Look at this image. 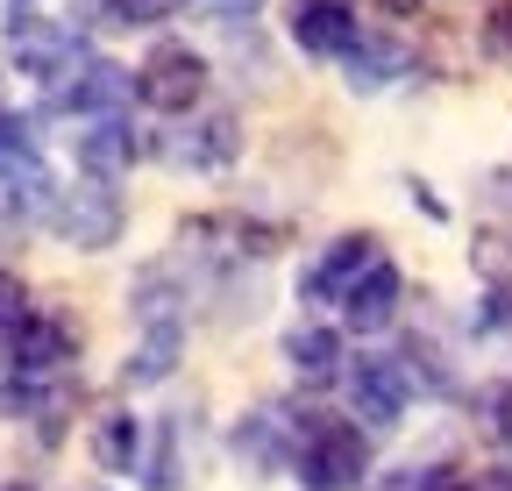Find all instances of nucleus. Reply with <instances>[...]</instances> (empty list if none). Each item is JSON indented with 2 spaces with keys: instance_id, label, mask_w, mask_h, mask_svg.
<instances>
[{
  "instance_id": "3",
  "label": "nucleus",
  "mask_w": 512,
  "mask_h": 491,
  "mask_svg": "<svg viewBox=\"0 0 512 491\" xmlns=\"http://www.w3.org/2000/svg\"><path fill=\"white\" fill-rule=\"evenodd\" d=\"M306 491H356L363 477H370V435L363 427H349V420H320L313 435L292 449V463H285Z\"/></svg>"
},
{
  "instance_id": "13",
  "label": "nucleus",
  "mask_w": 512,
  "mask_h": 491,
  "mask_svg": "<svg viewBox=\"0 0 512 491\" xmlns=\"http://www.w3.org/2000/svg\"><path fill=\"white\" fill-rule=\"evenodd\" d=\"M356 36H363V22H356L349 0H299V15H292V43H299L306 57H349V50H356Z\"/></svg>"
},
{
  "instance_id": "11",
  "label": "nucleus",
  "mask_w": 512,
  "mask_h": 491,
  "mask_svg": "<svg viewBox=\"0 0 512 491\" xmlns=\"http://www.w3.org/2000/svg\"><path fill=\"white\" fill-rule=\"evenodd\" d=\"M72 157H79V178H114L143 157L136 129H128V114H100V121H79V136H72Z\"/></svg>"
},
{
  "instance_id": "23",
  "label": "nucleus",
  "mask_w": 512,
  "mask_h": 491,
  "mask_svg": "<svg viewBox=\"0 0 512 491\" xmlns=\"http://www.w3.org/2000/svg\"><path fill=\"white\" fill-rule=\"evenodd\" d=\"M470 328H477V335H512V278H498V285L484 292V306L470 314Z\"/></svg>"
},
{
  "instance_id": "9",
  "label": "nucleus",
  "mask_w": 512,
  "mask_h": 491,
  "mask_svg": "<svg viewBox=\"0 0 512 491\" xmlns=\"http://www.w3.org/2000/svg\"><path fill=\"white\" fill-rule=\"evenodd\" d=\"M377 257H384V242H377V235H363V228L335 235L328 250L313 257V271H299V299H306V306H335V299H342Z\"/></svg>"
},
{
  "instance_id": "6",
  "label": "nucleus",
  "mask_w": 512,
  "mask_h": 491,
  "mask_svg": "<svg viewBox=\"0 0 512 491\" xmlns=\"http://www.w3.org/2000/svg\"><path fill=\"white\" fill-rule=\"evenodd\" d=\"M342 385H349V406L363 420V435H392L406 420V406H413V385L399 371V356H356L342 371Z\"/></svg>"
},
{
  "instance_id": "4",
  "label": "nucleus",
  "mask_w": 512,
  "mask_h": 491,
  "mask_svg": "<svg viewBox=\"0 0 512 491\" xmlns=\"http://www.w3.org/2000/svg\"><path fill=\"white\" fill-rule=\"evenodd\" d=\"M79 321L72 314H57V306H29V314L8 328V356L0 363H15V371H29V378H64L79 363Z\"/></svg>"
},
{
  "instance_id": "21",
  "label": "nucleus",
  "mask_w": 512,
  "mask_h": 491,
  "mask_svg": "<svg viewBox=\"0 0 512 491\" xmlns=\"http://www.w3.org/2000/svg\"><path fill=\"white\" fill-rule=\"evenodd\" d=\"M171 8H178V0H93L100 29H157Z\"/></svg>"
},
{
  "instance_id": "28",
  "label": "nucleus",
  "mask_w": 512,
  "mask_h": 491,
  "mask_svg": "<svg viewBox=\"0 0 512 491\" xmlns=\"http://www.w3.org/2000/svg\"><path fill=\"white\" fill-rule=\"evenodd\" d=\"M192 8H214V15H228V22H235V15H249V8H256V0H192Z\"/></svg>"
},
{
  "instance_id": "14",
  "label": "nucleus",
  "mask_w": 512,
  "mask_h": 491,
  "mask_svg": "<svg viewBox=\"0 0 512 491\" xmlns=\"http://www.w3.org/2000/svg\"><path fill=\"white\" fill-rule=\"evenodd\" d=\"M285 363H292V378L306 385V392H328V385H342V328H320V321H306V328H292L285 335Z\"/></svg>"
},
{
  "instance_id": "26",
  "label": "nucleus",
  "mask_w": 512,
  "mask_h": 491,
  "mask_svg": "<svg viewBox=\"0 0 512 491\" xmlns=\"http://www.w3.org/2000/svg\"><path fill=\"white\" fill-rule=\"evenodd\" d=\"M441 491H512V463H491V470H470V477H448Z\"/></svg>"
},
{
  "instance_id": "8",
  "label": "nucleus",
  "mask_w": 512,
  "mask_h": 491,
  "mask_svg": "<svg viewBox=\"0 0 512 491\" xmlns=\"http://www.w3.org/2000/svg\"><path fill=\"white\" fill-rule=\"evenodd\" d=\"M143 157H171L178 171H228L242 157V121L228 107L192 114V129H178V143H143Z\"/></svg>"
},
{
  "instance_id": "2",
  "label": "nucleus",
  "mask_w": 512,
  "mask_h": 491,
  "mask_svg": "<svg viewBox=\"0 0 512 491\" xmlns=\"http://www.w3.org/2000/svg\"><path fill=\"white\" fill-rule=\"evenodd\" d=\"M86 57V36L57 15H36V0H8V65L36 86L72 79V65Z\"/></svg>"
},
{
  "instance_id": "29",
  "label": "nucleus",
  "mask_w": 512,
  "mask_h": 491,
  "mask_svg": "<svg viewBox=\"0 0 512 491\" xmlns=\"http://www.w3.org/2000/svg\"><path fill=\"white\" fill-rule=\"evenodd\" d=\"M0 491H36V484H0Z\"/></svg>"
},
{
  "instance_id": "12",
  "label": "nucleus",
  "mask_w": 512,
  "mask_h": 491,
  "mask_svg": "<svg viewBox=\"0 0 512 491\" xmlns=\"http://www.w3.org/2000/svg\"><path fill=\"white\" fill-rule=\"evenodd\" d=\"M228 449H235V463H242L249 477H278V470L292 463L285 406H256V413H242V420H235V435H228Z\"/></svg>"
},
{
  "instance_id": "5",
  "label": "nucleus",
  "mask_w": 512,
  "mask_h": 491,
  "mask_svg": "<svg viewBox=\"0 0 512 491\" xmlns=\"http://www.w3.org/2000/svg\"><path fill=\"white\" fill-rule=\"evenodd\" d=\"M200 93H207V57L192 43H178V36H164L136 72V100L157 107V114H192Z\"/></svg>"
},
{
  "instance_id": "10",
  "label": "nucleus",
  "mask_w": 512,
  "mask_h": 491,
  "mask_svg": "<svg viewBox=\"0 0 512 491\" xmlns=\"http://www.w3.org/2000/svg\"><path fill=\"white\" fill-rule=\"evenodd\" d=\"M399 299H406L399 264H384V257H377V264H370L335 306H342V328H349V335H384V328L399 321Z\"/></svg>"
},
{
  "instance_id": "1",
  "label": "nucleus",
  "mask_w": 512,
  "mask_h": 491,
  "mask_svg": "<svg viewBox=\"0 0 512 491\" xmlns=\"http://www.w3.org/2000/svg\"><path fill=\"white\" fill-rule=\"evenodd\" d=\"M121 221H128V207H121V193L107 186V178H79V186H57V193H50V207H43V228L64 242V250H79V257L114 250V242H121Z\"/></svg>"
},
{
  "instance_id": "27",
  "label": "nucleus",
  "mask_w": 512,
  "mask_h": 491,
  "mask_svg": "<svg viewBox=\"0 0 512 491\" xmlns=\"http://www.w3.org/2000/svg\"><path fill=\"white\" fill-rule=\"evenodd\" d=\"M370 491H420V470H384V477H363Z\"/></svg>"
},
{
  "instance_id": "20",
  "label": "nucleus",
  "mask_w": 512,
  "mask_h": 491,
  "mask_svg": "<svg viewBox=\"0 0 512 491\" xmlns=\"http://www.w3.org/2000/svg\"><path fill=\"white\" fill-rule=\"evenodd\" d=\"M399 371H406V385H427V392H456V371H448L441 342H420V335H406V356H399Z\"/></svg>"
},
{
  "instance_id": "30",
  "label": "nucleus",
  "mask_w": 512,
  "mask_h": 491,
  "mask_svg": "<svg viewBox=\"0 0 512 491\" xmlns=\"http://www.w3.org/2000/svg\"><path fill=\"white\" fill-rule=\"evenodd\" d=\"M0 114H8V100H0Z\"/></svg>"
},
{
  "instance_id": "19",
  "label": "nucleus",
  "mask_w": 512,
  "mask_h": 491,
  "mask_svg": "<svg viewBox=\"0 0 512 491\" xmlns=\"http://www.w3.org/2000/svg\"><path fill=\"white\" fill-rule=\"evenodd\" d=\"M150 456L136 463L143 491H178L185 484V413H164L157 420V442H143Z\"/></svg>"
},
{
  "instance_id": "17",
  "label": "nucleus",
  "mask_w": 512,
  "mask_h": 491,
  "mask_svg": "<svg viewBox=\"0 0 512 491\" xmlns=\"http://www.w3.org/2000/svg\"><path fill=\"white\" fill-rule=\"evenodd\" d=\"M178 356H185V328H143V342L128 349V363H121V385H128V392L164 385V378L178 371Z\"/></svg>"
},
{
  "instance_id": "7",
  "label": "nucleus",
  "mask_w": 512,
  "mask_h": 491,
  "mask_svg": "<svg viewBox=\"0 0 512 491\" xmlns=\"http://www.w3.org/2000/svg\"><path fill=\"white\" fill-rule=\"evenodd\" d=\"M128 100H136V72L114 65V57H79L72 79L50 86V107L72 114V121H100V114H128Z\"/></svg>"
},
{
  "instance_id": "18",
  "label": "nucleus",
  "mask_w": 512,
  "mask_h": 491,
  "mask_svg": "<svg viewBox=\"0 0 512 491\" xmlns=\"http://www.w3.org/2000/svg\"><path fill=\"white\" fill-rule=\"evenodd\" d=\"M143 442H150V427H143L136 413H100V420H93V463L114 470V477H136Z\"/></svg>"
},
{
  "instance_id": "16",
  "label": "nucleus",
  "mask_w": 512,
  "mask_h": 491,
  "mask_svg": "<svg viewBox=\"0 0 512 491\" xmlns=\"http://www.w3.org/2000/svg\"><path fill=\"white\" fill-rule=\"evenodd\" d=\"M342 65H349V93H384V86H399V79L413 72V50L392 43V36H370V29H363Z\"/></svg>"
},
{
  "instance_id": "25",
  "label": "nucleus",
  "mask_w": 512,
  "mask_h": 491,
  "mask_svg": "<svg viewBox=\"0 0 512 491\" xmlns=\"http://www.w3.org/2000/svg\"><path fill=\"white\" fill-rule=\"evenodd\" d=\"M484 50L498 57V65H512V0H498V8L484 15Z\"/></svg>"
},
{
  "instance_id": "24",
  "label": "nucleus",
  "mask_w": 512,
  "mask_h": 491,
  "mask_svg": "<svg viewBox=\"0 0 512 491\" xmlns=\"http://www.w3.org/2000/svg\"><path fill=\"white\" fill-rule=\"evenodd\" d=\"M22 314H29V285H22V271H8V264H0V335H8Z\"/></svg>"
},
{
  "instance_id": "15",
  "label": "nucleus",
  "mask_w": 512,
  "mask_h": 491,
  "mask_svg": "<svg viewBox=\"0 0 512 491\" xmlns=\"http://www.w3.org/2000/svg\"><path fill=\"white\" fill-rule=\"evenodd\" d=\"M178 306H192V285L178 278V264H143L136 285H128V314H136V328H185Z\"/></svg>"
},
{
  "instance_id": "22",
  "label": "nucleus",
  "mask_w": 512,
  "mask_h": 491,
  "mask_svg": "<svg viewBox=\"0 0 512 491\" xmlns=\"http://www.w3.org/2000/svg\"><path fill=\"white\" fill-rule=\"evenodd\" d=\"M477 420H484V435L498 449H512V378H498V385L477 392Z\"/></svg>"
}]
</instances>
